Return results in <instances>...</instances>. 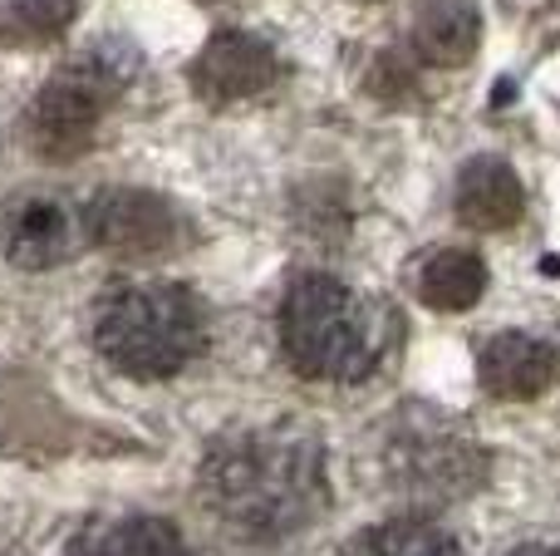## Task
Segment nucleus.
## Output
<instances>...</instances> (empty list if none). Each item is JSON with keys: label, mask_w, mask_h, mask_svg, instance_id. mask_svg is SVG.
Wrapping results in <instances>:
<instances>
[{"label": "nucleus", "mask_w": 560, "mask_h": 556, "mask_svg": "<svg viewBox=\"0 0 560 556\" xmlns=\"http://www.w3.org/2000/svg\"><path fill=\"white\" fill-rule=\"evenodd\" d=\"M202 502L236 537L280 542L325 512V449L300 424L236 429L207 449Z\"/></svg>", "instance_id": "obj_1"}, {"label": "nucleus", "mask_w": 560, "mask_h": 556, "mask_svg": "<svg viewBox=\"0 0 560 556\" xmlns=\"http://www.w3.org/2000/svg\"><path fill=\"white\" fill-rule=\"evenodd\" d=\"M394 321L378 301H364L354 286L325 271L300 276L280 305V345L305 380L354 384L378 370Z\"/></svg>", "instance_id": "obj_2"}, {"label": "nucleus", "mask_w": 560, "mask_h": 556, "mask_svg": "<svg viewBox=\"0 0 560 556\" xmlns=\"http://www.w3.org/2000/svg\"><path fill=\"white\" fill-rule=\"evenodd\" d=\"M94 340L104 360L138 380H167L192 364L207 345L202 305L187 286L173 281H133L98 301Z\"/></svg>", "instance_id": "obj_3"}, {"label": "nucleus", "mask_w": 560, "mask_h": 556, "mask_svg": "<svg viewBox=\"0 0 560 556\" xmlns=\"http://www.w3.org/2000/svg\"><path fill=\"white\" fill-rule=\"evenodd\" d=\"M108 74L98 65H74L55 74L25 108V134L39 158L49 163H69V158L94 148V128L108 108Z\"/></svg>", "instance_id": "obj_4"}, {"label": "nucleus", "mask_w": 560, "mask_h": 556, "mask_svg": "<svg viewBox=\"0 0 560 556\" xmlns=\"http://www.w3.org/2000/svg\"><path fill=\"white\" fill-rule=\"evenodd\" d=\"M177 212L143 187H108L84 212V236L114 256H163L177 246Z\"/></svg>", "instance_id": "obj_5"}, {"label": "nucleus", "mask_w": 560, "mask_h": 556, "mask_svg": "<svg viewBox=\"0 0 560 556\" xmlns=\"http://www.w3.org/2000/svg\"><path fill=\"white\" fill-rule=\"evenodd\" d=\"M280 65L276 49L266 39L246 35V30H222L202 45L192 65V89L207 104H236V99H256L276 84Z\"/></svg>", "instance_id": "obj_6"}, {"label": "nucleus", "mask_w": 560, "mask_h": 556, "mask_svg": "<svg viewBox=\"0 0 560 556\" xmlns=\"http://www.w3.org/2000/svg\"><path fill=\"white\" fill-rule=\"evenodd\" d=\"M0 246H5V262L20 271H49L74 256L79 222L59 197H15L0 217Z\"/></svg>", "instance_id": "obj_7"}, {"label": "nucleus", "mask_w": 560, "mask_h": 556, "mask_svg": "<svg viewBox=\"0 0 560 556\" xmlns=\"http://www.w3.org/2000/svg\"><path fill=\"white\" fill-rule=\"evenodd\" d=\"M477 380L497 399H536L556 380V350L522 331L492 335L482 345V355H477Z\"/></svg>", "instance_id": "obj_8"}, {"label": "nucleus", "mask_w": 560, "mask_h": 556, "mask_svg": "<svg viewBox=\"0 0 560 556\" xmlns=\"http://www.w3.org/2000/svg\"><path fill=\"white\" fill-rule=\"evenodd\" d=\"M526 212L522 177L502 163V158H472L457 173V217L477 232H506Z\"/></svg>", "instance_id": "obj_9"}, {"label": "nucleus", "mask_w": 560, "mask_h": 556, "mask_svg": "<svg viewBox=\"0 0 560 556\" xmlns=\"http://www.w3.org/2000/svg\"><path fill=\"white\" fill-rule=\"evenodd\" d=\"M482 39V20H477L472 0H423L413 15V55L438 69L467 65Z\"/></svg>", "instance_id": "obj_10"}, {"label": "nucleus", "mask_w": 560, "mask_h": 556, "mask_svg": "<svg viewBox=\"0 0 560 556\" xmlns=\"http://www.w3.org/2000/svg\"><path fill=\"white\" fill-rule=\"evenodd\" d=\"M69 556H187V542L163 518H114L89 528Z\"/></svg>", "instance_id": "obj_11"}, {"label": "nucleus", "mask_w": 560, "mask_h": 556, "mask_svg": "<svg viewBox=\"0 0 560 556\" xmlns=\"http://www.w3.org/2000/svg\"><path fill=\"white\" fill-rule=\"evenodd\" d=\"M487 291V266L477 252H438L428 256L423 276H418V296L433 311H472Z\"/></svg>", "instance_id": "obj_12"}, {"label": "nucleus", "mask_w": 560, "mask_h": 556, "mask_svg": "<svg viewBox=\"0 0 560 556\" xmlns=\"http://www.w3.org/2000/svg\"><path fill=\"white\" fill-rule=\"evenodd\" d=\"M345 556H463V552H457V542L447 537L443 528H433V522L394 518V522H378V528H364L345 547Z\"/></svg>", "instance_id": "obj_13"}, {"label": "nucleus", "mask_w": 560, "mask_h": 556, "mask_svg": "<svg viewBox=\"0 0 560 556\" xmlns=\"http://www.w3.org/2000/svg\"><path fill=\"white\" fill-rule=\"evenodd\" d=\"M79 15V0H5L0 5V35L25 39V45H45L59 39Z\"/></svg>", "instance_id": "obj_14"}, {"label": "nucleus", "mask_w": 560, "mask_h": 556, "mask_svg": "<svg viewBox=\"0 0 560 556\" xmlns=\"http://www.w3.org/2000/svg\"><path fill=\"white\" fill-rule=\"evenodd\" d=\"M512 556H560V542H526V547Z\"/></svg>", "instance_id": "obj_15"}]
</instances>
